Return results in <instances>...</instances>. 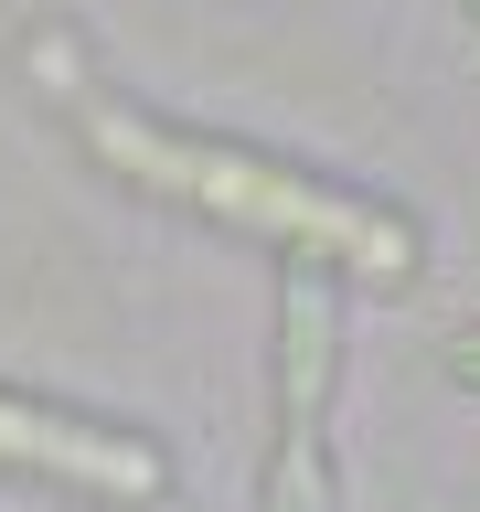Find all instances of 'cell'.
Returning <instances> with one entry per match:
<instances>
[{
  "label": "cell",
  "mask_w": 480,
  "mask_h": 512,
  "mask_svg": "<svg viewBox=\"0 0 480 512\" xmlns=\"http://www.w3.org/2000/svg\"><path fill=\"white\" fill-rule=\"evenodd\" d=\"M86 150L139 182L150 203H182V214L224 224V235H256V246L299 256V267H342V278H374V288H406L416 278V224L374 192H342V182H310L267 150H235V139H203V128H171L150 107H107L86 96Z\"/></svg>",
  "instance_id": "6da1fadb"
},
{
  "label": "cell",
  "mask_w": 480,
  "mask_h": 512,
  "mask_svg": "<svg viewBox=\"0 0 480 512\" xmlns=\"http://www.w3.org/2000/svg\"><path fill=\"white\" fill-rule=\"evenodd\" d=\"M0 470L64 480V491H86V502H160V491H171V459H160L150 438L86 427V416L32 406V395H11V384H0Z\"/></svg>",
  "instance_id": "7a4b0ae2"
},
{
  "label": "cell",
  "mask_w": 480,
  "mask_h": 512,
  "mask_svg": "<svg viewBox=\"0 0 480 512\" xmlns=\"http://www.w3.org/2000/svg\"><path fill=\"white\" fill-rule=\"evenodd\" d=\"M320 395H331V288H320V267H288V288H278V470H267V512H320Z\"/></svg>",
  "instance_id": "3957f363"
},
{
  "label": "cell",
  "mask_w": 480,
  "mask_h": 512,
  "mask_svg": "<svg viewBox=\"0 0 480 512\" xmlns=\"http://www.w3.org/2000/svg\"><path fill=\"white\" fill-rule=\"evenodd\" d=\"M448 374H459V384H480V331H459V342H448Z\"/></svg>",
  "instance_id": "277c9868"
},
{
  "label": "cell",
  "mask_w": 480,
  "mask_h": 512,
  "mask_svg": "<svg viewBox=\"0 0 480 512\" xmlns=\"http://www.w3.org/2000/svg\"><path fill=\"white\" fill-rule=\"evenodd\" d=\"M470 22H480V0H470Z\"/></svg>",
  "instance_id": "5b68a950"
}]
</instances>
